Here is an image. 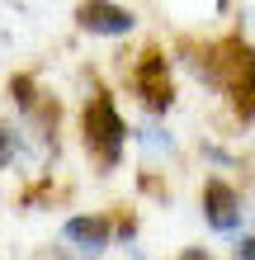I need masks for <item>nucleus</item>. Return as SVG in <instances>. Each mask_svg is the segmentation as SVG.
I'll list each match as a JSON object with an SVG mask.
<instances>
[{
  "label": "nucleus",
  "mask_w": 255,
  "mask_h": 260,
  "mask_svg": "<svg viewBox=\"0 0 255 260\" xmlns=\"http://www.w3.org/2000/svg\"><path fill=\"white\" fill-rule=\"evenodd\" d=\"M123 142H128V123L118 118L114 100L109 95H95L90 109H85V147L99 156L104 171H114L118 156H123Z\"/></svg>",
  "instance_id": "nucleus-1"
},
{
  "label": "nucleus",
  "mask_w": 255,
  "mask_h": 260,
  "mask_svg": "<svg viewBox=\"0 0 255 260\" xmlns=\"http://www.w3.org/2000/svg\"><path fill=\"white\" fill-rule=\"evenodd\" d=\"M203 218H208V227L222 232V237L241 232V218H246L241 194H236L232 185H222V180H208V185H203Z\"/></svg>",
  "instance_id": "nucleus-2"
},
{
  "label": "nucleus",
  "mask_w": 255,
  "mask_h": 260,
  "mask_svg": "<svg viewBox=\"0 0 255 260\" xmlns=\"http://www.w3.org/2000/svg\"><path fill=\"white\" fill-rule=\"evenodd\" d=\"M132 85H137V95L152 104V109H166L170 104V81H166V62H161L156 52L142 57V67L132 71Z\"/></svg>",
  "instance_id": "nucleus-3"
},
{
  "label": "nucleus",
  "mask_w": 255,
  "mask_h": 260,
  "mask_svg": "<svg viewBox=\"0 0 255 260\" xmlns=\"http://www.w3.org/2000/svg\"><path fill=\"white\" fill-rule=\"evenodd\" d=\"M132 24H137V14L123 5H104V0L81 5V28H90V34H132Z\"/></svg>",
  "instance_id": "nucleus-4"
},
{
  "label": "nucleus",
  "mask_w": 255,
  "mask_h": 260,
  "mask_svg": "<svg viewBox=\"0 0 255 260\" xmlns=\"http://www.w3.org/2000/svg\"><path fill=\"white\" fill-rule=\"evenodd\" d=\"M62 237L76 241L85 255H99L104 246H109V218H66Z\"/></svg>",
  "instance_id": "nucleus-5"
},
{
  "label": "nucleus",
  "mask_w": 255,
  "mask_h": 260,
  "mask_svg": "<svg viewBox=\"0 0 255 260\" xmlns=\"http://www.w3.org/2000/svg\"><path fill=\"white\" fill-rule=\"evenodd\" d=\"M19 156H24V137L14 133V128L0 123V166H14Z\"/></svg>",
  "instance_id": "nucleus-6"
},
{
  "label": "nucleus",
  "mask_w": 255,
  "mask_h": 260,
  "mask_svg": "<svg viewBox=\"0 0 255 260\" xmlns=\"http://www.w3.org/2000/svg\"><path fill=\"white\" fill-rule=\"evenodd\" d=\"M137 137H142V147H147V151H161V147H166V151H170V137H161L156 128H142Z\"/></svg>",
  "instance_id": "nucleus-7"
},
{
  "label": "nucleus",
  "mask_w": 255,
  "mask_h": 260,
  "mask_svg": "<svg viewBox=\"0 0 255 260\" xmlns=\"http://www.w3.org/2000/svg\"><path fill=\"white\" fill-rule=\"evenodd\" d=\"M236 260H255V237H246L241 246H236Z\"/></svg>",
  "instance_id": "nucleus-8"
}]
</instances>
